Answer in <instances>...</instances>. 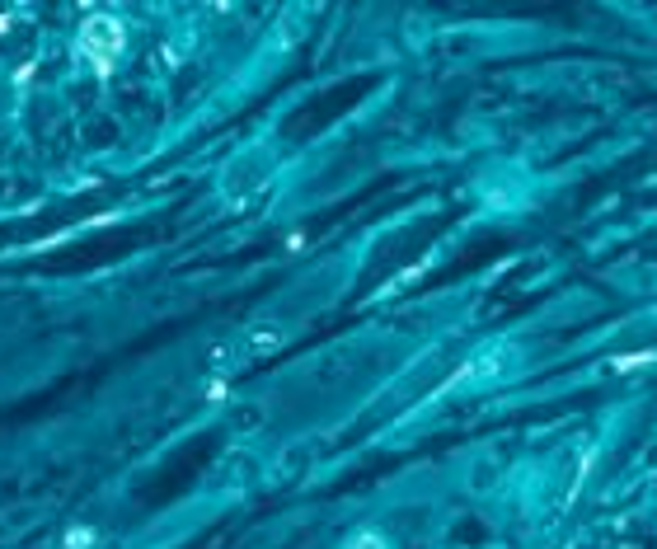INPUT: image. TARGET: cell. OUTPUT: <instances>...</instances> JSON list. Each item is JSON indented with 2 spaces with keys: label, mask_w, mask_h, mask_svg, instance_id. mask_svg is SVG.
<instances>
[{
  "label": "cell",
  "mask_w": 657,
  "mask_h": 549,
  "mask_svg": "<svg viewBox=\"0 0 657 549\" xmlns=\"http://www.w3.org/2000/svg\"><path fill=\"white\" fill-rule=\"evenodd\" d=\"M118 47H123V33H118L113 19H90L85 33H80V52H85L99 71H108V61L118 57Z\"/></svg>",
  "instance_id": "6da1fadb"
}]
</instances>
